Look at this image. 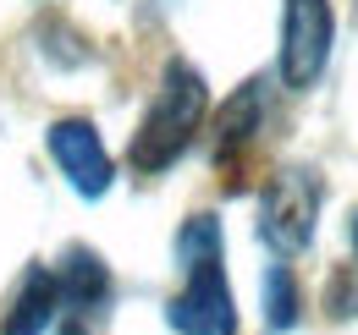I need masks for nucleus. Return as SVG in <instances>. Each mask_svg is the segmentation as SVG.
I'll use <instances>...</instances> for the list:
<instances>
[{"label": "nucleus", "instance_id": "f257e3e1", "mask_svg": "<svg viewBox=\"0 0 358 335\" xmlns=\"http://www.w3.org/2000/svg\"><path fill=\"white\" fill-rule=\"evenodd\" d=\"M204 110H210L204 72L187 66V61H171L166 77H160V94H155V105H149V116H143V126L133 137V165L143 176L177 165L187 154V143L199 137V126H204Z\"/></svg>", "mask_w": 358, "mask_h": 335}, {"label": "nucleus", "instance_id": "f03ea898", "mask_svg": "<svg viewBox=\"0 0 358 335\" xmlns=\"http://www.w3.org/2000/svg\"><path fill=\"white\" fill-rule=\"evenodd\" d=\"M331 39H336L331 0H287L281 6V55H275V72H281V83L292 94L320 83V72L331 61Z\"/></svg>", "mask_w": 358, "mask_h": 335}, {"label": "nucleus", "instance_id": "7ed1b4c3", "mask_svg": "<svg viewBox=\"0 0 358 335\" xmlns=\"http://www.w3.org/2000/svg\"><path fill=\"white\" fill-rule=\"evenodd\" d=\"M314 214H320V176L275 170V181L259 193V237L275 253H303L314 237Z\"/></svg>", "mask_w": 358, "mask_h": 335}, {"label": "nucleus", "instance_id": "20e7f679", "mask_svg": "<svg viewBox=\"0 0 358 335\" xmlns=\"http://www.w3.org/2000/svg\"><path fill=\"white\" fill-rule=\"evenodd\" d=\"M187 286L171 297V330L177 335H237V302H231V286H226L221 253L210 258H193L182 264Z\"/></svg>", "mask_w": 358, "mask_h": 335}, {"label": "nucleus", "instance_id": "39448f33", "mask_svg": "<svg viewBox=\"0 0 358 335\" xmlns=\"http://www.w3.org/2000/svg\"><path fill=\"white\" fill-rule=\"evenodd\" d=\"M50 160L61 165V176L83 193V198H99L105 187H110V154H105V143H99V132H94V121H83V116H66V121L50 126Z\"/></svg>", "mask_w": 358, "mask_h": 335}, {"label": "nucleus", "instance_id": "423d86ee", "mask_svg": "<svg viewBox=\"0 0 358 335\" xmlns=\"http://www.w3.org/2000/svg\"><path fill=\"white\" fill-rule=\"evenodd\" d=\"M55 308H61L55 269H28L22 286H17V297H11V308H6L0 335H45L50 319H55Z\"/></svg>", "mask_w": 358, "mask_h": 335}, {"label": "nucleus", "instance_id": "0eeeda50", "mask_svg": "<svg viewBox=\"0 0 358 335\" xmlns=\"http://www.w3.org/2000/svg\"><path fill=\"white\" fill-rule=\"evenodd\" d=\"M55 286H61V302L89 313V308H105V297H110V269L94 248H66L61 269H55Z\"/></svg>", "mask_w": 358, "mask_h": 335}, {"label": "nucleus", "instance_id": "6e6552de", "mask_svg": "<svg viewBox=\"0 0 358 335\" xmlns=\"http://www.w3.org/2000/svg\"><path fill=\"white\" fill-rule=\"evenodd\" d=\"M254 126H259V83H243L231 94V105L221 110V121H215V149H221V154L243 149V143L254 137Z\"/></svg>", "mask_w": 358, "mask_h": 335}, {"label": "nucleus", "instance_id": "1a4fd4ad", "mask_svg": "<svg viewBox=\"0 0 358 335\" xmlns=\"http://www.w3.org/2000/svg\"><path fill=\"white\" fill-rule=\"evenodd\" d=\"M265 325L270 330H292L298 325V281H292L287 264L265 269Z\"/></svg>", "mask_w": 358, "mask_h": 335}, {"label": "nucleus", "instance_id": "9d476101", "mask_svg": "<svg viewBox=\"0 0 358 335\" xmlns=\"http://www.w3.org/2000/svg\"><path fill=\"white\" fill-rule=\"evenodd\" d=\"M353 253H358V214H353Z\"/></svg>", "mask_w": 358, "mask_h": 335}, {"label": "nucleus", "instance_id": "9b49d317", "mask_svg": "<svg viewBox=\"0 0 358 335\" xmlns=\"http://www.w3.org/2000/svg\"><path fill=\"white\" fill-rule=\"evenodd\" d=\"M66 335H83V330H66Z\"/></svg>", "mask_w": 358, "mask_h": 335}]
</instances>
